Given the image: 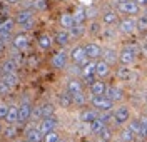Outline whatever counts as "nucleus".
<instances>
[{
  "instance_id": "nucleus-16",
  "label": "nucleus",
  "mask_w": 147,
  "mask_h": 142,
  "mask_svg": "<svg viewBox=\"0 0 147 142\" xmlns=\"http://www.w3.org/2000/svg\"><path fill=\"white\" fill-rule=\"evenodd\" d=\"M105 95H107L109 99H112L115 104H117V102H122V100H124V97H125V95H124V92L120 90L119 87H114V85L107 87V90H105Z\"/></svg>"
},
{
  "instance_id": "nucleus-53",
  "label": "nucleus",
  "mask_w": 147,
  "mask_h": 142,
  "mask_svg": "<svg viewBox=\"0 0 147 142\" xmlns=\"http://www.w3.org/2000/svg\"><path fill=\"white\" fill-rule=\"evenodd\" d=\"M34 64H35V65H37V59H34V57H30V60H28V65L32 67V65H34Z\"/></svg>"
},
{
  "instance_id": "nucleus-5",
  "label": "nucleus",
  "mask_w": 147,
  "mask_h": 142,
  "mask_svg": "<svg viewBox=\"0 0 147 142\" xmlns=\"http://www.w3.org/2000/svg\"><path fill=\"white\" fill-rule=\"evenodd\" d=\"M117 12L122 13V15L132 17V15H137L139 12H140V7L137 5V2H136V0H125V2L117 3Z\"/></svg>"
},
{
  "instance_id": "nucleus-61",
  "label": "nucleus",
  "mask_w": 147,
  "mask_h": 142,
  "mask_svg": "<svg viewBox=\"0 0 147 142\" xmlns=\"http://www.w3.org/2000/svg\"><path fill=\"white\" fill-rule=\"evenodd\" d=\"M146 104H147V99H146Z\"/></svg>"
},
{
  "instance_id": "nucleus-2",
  "label": "nucleus",
  "mask_w": 147,
  "mask_h": 142,
  "mask_svg": "<svg viewBox=\"0 0 147 142\" xmlns=\"http://www.w3.org/2000/svg\"><path fill=\"white\" fill-rule=\"evenodd\" d=\"M69 55H70V62H72V64H79L80 67L90 60V59L87 57L85 45H75V47H72L70 52H69Z\"/></svg>"
},
{
  "instance_id": "nucleus-38",
  "label": "nucleus",
  "mask_w": 147,
  "mask_h": 142,
  "mask_svg": "<svg viewBox=\"0 0 147 142\" xmlns=\"http://www.w3.org/2000/svg\"><path fill=\"white\" fill-rule=\"evenodd\" d=\"M72 99H74V104H75V105L82 107V105L87 104V99H89V97H87V95H85V92L82 90V92H79V94H74Z\"/></svg>"
},
{
  "instance_id": "nucleus-13",
  "label": "nucleus",
  "mask_w": 147,
  "mask_h": 142,
  "mask_svg": "<svg viewBox=\"0 0 147 142\" xmlns=\"http://www.w3.org/2000/svg\"><path fill=\"white\" fill-rule=\"evenodd\" d=\"M102 60H105L110 65H115L119 62V52H115V48H110V47L102 48Z\"/></svg>"
},
{
  "instance_id": "nucleus-41",
  "label": "nucleus",
  "mask_w": 147,
  "mask_h": 142,
  "mask_svg": "<svg viewBox=\"0 0 147 142\" xmlns=\"http://www.w3.org/2000/svg\"><path fill=\"white\" fill-rule=\"evenodd\" d=\"M127 127L136 134V135H140V119H130Z\"/></svg>"
},
{
  "instance_id": "nucleus-23",
  "label": "nucleus",
  "mask_w": 147,
  "mask_h": 142,
  "mask_svg": "<svg viewBox=\"0 0 147 142\" xmlns=\"http://www.w3.org/2000/svg\"><path fill=\"white\" fill-rule=\"evenodd\" d=\"M82 90H84V85L79 79H70V80L67 82V92L70 95L79 94V92H82Z\"/></svg>"
},
{
  "instance_id": "nucleus-47",
  "label": "nucleus",
  "mask_w": 147,
  "mask_h": 142,
  "mask_svg": "<svg viewBox=\"0 0 147 142\" xmlns=\"http://www.w3.org/2000/svg\"><path fill=\"white\" fill-rule=\"evenodd\" d=\"M32 120H42L44 119V115H42V109H40V105L38 107H34V110H32V117H30Z\"/></svg>"
},
{
  "instance_id": "nucleus-36",
  "label": "nucleus",
  "mask_w": 147,
  "mask_h": 142,
  "mask_svg": "<svg viewBox=\"0 0 147 142\" xmlns=\"http://www.w3.org/2000/svg\"><path fill=\"white\" fill-rule=\"evenodd\" d=\"M136 25H137V32L139 34H147V15H140L136 19Z\"/></svg>"
},
{
  "instance_id": "nucleus-43",
  "label": "nucleus",
  "mask_w": 147,
  "mask_h": 142,
  "mask_svg": "<svg viewBox=\"0 0 147 142\" xmlns=\"http://www.w3.org/2000/svg\"><path fill=\"white\" fill-rule=\"evenodd\" d=\"M102 15L97 7H89L87 9V20H97V17Z\"/></svg>"
},
{
  "instance_id": "nucleus-24",
  "label": "nucleus",
  "mask_w": 147,
  "mask_h": 142,
  "mask_svg": "<svg viewBox=\"0 0 147 142\" xmlns=\"http://www.w3.org/2000/svg\"><path fill=\"white\" fill-rule=\"evenodd\" d=\"M18 64L12 59V57H9V59H5L3 60V64H2V70L3 72H7V74H17V70H18Z\"/></svg>"
},
{
  "instance_id": "nucleus-28",
  "label": "nucleus",
  "mask_w": 147,
  "mask_h": 142,
  "mask_svg": "<svg viewBox=\"0 0 147 142\" xmlns=\"http://www.w3.org/2000/svg\"><path fill=\"white\" fill-rule=\"evenodd\" d=\"M0 79H2L5 84H9L12 89H13V87H17L18 82H20V77H18V74H7V72H3Z\"/></svg>"
},
{
  "instance_id": "nucleus-14",
  "label": "nucleus",
  "mask_w": 147,
  "mask_h": 142,
  "mask_svg": "<svg viewBox=\"0 0 147 142\" xmlns=\"http://www.w3.org/2000/svg\"><path fill=\"white\" fill-rule=\"evenodd\" d=\"M44 135L45 134L42 132L38 127H35V125H32L30 129L25 131V139L27 141H32V142H44Z\"/></svg>"
},
{
  "instance_id": "nucleus-39",
  "label": "nucleus",
  "mask_w": 147,
  "mask_h": 142,
  "mask_svg": "<svg viewBox=\"0 0 147 142\" xmlns=\"http://www.w3.org/2000/svg\"><path fill=\"white\" fill-rule=\"evenodd\" d=\"M120 139L124 142H134V139H136V134L132 132L129 127H125V129H122V132H120Z\"/></svg>"
},
{
  "instance_id": "nucleus-62",
  "label": "nucleus",
  "mask_w": 147,
  "mask_h": 142,
  "mask_svg": "<svg viewBox=\"0 0 147 142\" xmlns=\"http://www.w3.org/2000/svg\"><path fill=\"white\" fill-rule=\"evenodd\" d=\"M27 142H32V141H27Z\"/></svg>"
},
{
  "instance_id": "nucleus-49",
  "label": "nucleus",
  "mask_w": 147,
  "mask_h": 142,
  "mask_svg": "<svg viewBox=\"0 0 147 142\" xmlns=\"http://www.w3.org/2000/svg\"><path fill=\"white\" fill-rule=\"evenodd\" d=\"M82 79H84V82H85V85H87V87H90V85L99 79V77H97V75H87V77H82Z\"/></svg>"
},
{
  "instance_id": "nucleus-1",
  "label": "nucleus",
  "mask_w": 147,
  "mask_h": 142,
  "mask_svg": "<svg viewBox=\"0 0 147 142\" xmlns=\"http://www.w3.org/2000/svg\"><path fill=\"white\" fill-rule=\"evenodd\" d=\"M90 104L94 105V109H97L99 112H104V110H114L115 102H114L112 99H109L107 95H92Z\"/></svg>"
},
{
  "instance_id": "nucleus-40",
  "label": "nucleus",
  "mask_w": 147,
  "mask_h": 142,
  "mask_svg": "<svg viewBox=\"0 0 147 142\" xmlns=\"http://www.w3.org/2000/svg\"><path fill=\"white\" fill-rule=\"evenodd\" d=\"M112 135H114V131H112V127H109V125H107V127H105V129L99 134V139H100V141H104V142H110V141H112Z\"/></svg>"
},
{
  "instance_id": "nucleus-7",
  "label": "nucleus",
  "mask_w": 147,
  "mask_h": 142,
  "mask_svg": "<svg viewBox=\"0 0 147 142\" xmlns=\"http://www.w3.org/2000/svg\"><path fill=\"white\" fill-rule=\"evenodd\" d=\"M130 120V109L127 105H120L114 110V124L115 125H124Z\"/></svg>"
},
{
  "instance_id": "nucleus-51",
  "label": "nucleus",
  "mask_w": 147,
  "mask_h": 142,
  "mask_svg": "<svg viewBox=\"0 0 147 142\" xmlns=\"http://www.w3.org/2000/svg\"><path fill=\"white\" fill-rule=\"evenodd\" d=\"M3 3H7V5H18L20 3V0H2Z\"/></svg>"
},
{
  "instance_id": "nucleus-63",
  "label": "nucleus",
  "mask_w": 147,
  "mask_h": 142,
  "mask_svg": "<svg viewBox=\"0 0 147 142\" xmlns=\"http://www.w3.org/2000/svg\"><path fill=\"white\" fill-rule=\"evenodd\" d=\"M99 142H104V141H99Z\"/></svg>"
},
{
  "instance_id": "nucleus-42",
  "label": "nucleus",
  "mask_w": 147,
  "mask_h": 142,
  "mask_svg": "<svg viewBox=\"0 0 147 142\" xmlns=\"http://www.w3.org/2000/svg\"><path fill=\"white\" fill-rule=\"evenodd\" d=\"M60 141V135L57 131H52V132H49L44 135V142H59Z\"/></svg>"
},
{
  "instance_id": "nucleus-60",
  "label": "nucleus",
  "mask_w": 147,
  "mask_h": 142,
  "mask_svg": "<svg viewBox=\"0 0 147 142\" xmlns=\"http://www.w3.org/2000/svg\"><path fill=\"white\" fill-rule=\"evenodd\" d=\"M85 142H92V141H85Z\"/></svg>"
},
{
  "instance_id": "nucleus-31",
  "label": "nucleus",
  "mask_w": 147,
  "mask_h": 142,
  "mask_svg": "<svg viewBox=\"0 0 147 142\" xmlns=\"http://www.w3.org/2000/svg\"><path fill=\"white\" fill-rule=\"evenodd\" d=\"M15 19H3L2 22V27H0V34H12L13 32V27H15Z\"/></svg>"
},
{
  "instance_id": "nucleus-27",
  "label": "nucleus",
  "mask_w": 147,
  "mask_h": 142,
  "mask_svg": "<svg viewBox=\"0 0 147 142\" xmlns=\"http://www.w3.org/2000/svg\"><path fill=\"white\" fill-rule=\"evenodd\" d=\"M57 100H59V104L62 105L64 109H69L70 105H74V99L69 92H60V94L57 95Z\"/></svg>"
},
{
  "instance_id": "nucleus-33",
  "label": "nucleus",
  "mask_w": 147,
  "mask_h": 142,
  "mask_svg": "<svg viewBox=\"0 0 147 142\" xmlns=\"http://www.w3.org/2000/svg\"><path fill=\"white\" fill-rule=\"evenodd\" d=\"M95 65H97V60H89L87 64H84L82 65V77L95 75Z\"/></svg>"
},
{
  "instance_id": "nucleus-54",
  "label": "nucleus",
  "mask_w": 147,
  "mask_h": 142,
  "mask_svg": "<svg viewBox=\"0 0 147 142\" xmlns=\"http://www.w3.org/2000/svg\"><path fill=\"white\" fill-rule=\"evenodd\" d=\"M3 50H5V44H3V42L0 40V55L3 54Z\"/></svg>"
},
{
  "instance_id": "nucleus-58",
  "label": "nucleus",
  "mask_w": 147,
  "mask_h": 142,
  "mask_svg": "<svg viewBox=\"0 0 147 142\" xmlns=\"http://www.w3.org/2000/svg\"><path fill=\"white\" fill-rule=\"evenodd\" d=\"M115 2H117V3H120V2H125V0H115Z\"/></svg>"
},
{
  "instance_id": "nucleus-29",
  "label": "nucleus",
  "mask_w": 147,
  "mask_h": 142,
  "mask_svg": "<svg viewBox=\"0 0 147 142\" xmlns=\"http://www.w3.org/2000/svg\"><path fill=\"white\" fill-rule=\"evenodd\" d=\"M132 77V69L130 65H119L117 67V79L119 80H129Z\"/></svg>"
},
{
  "instance_id": "nucleus-25",
  "label": "nucleus",
  "mask_w": 147,
  "mask_h": 142,
  "mask_svg": "<svg viewBox=\"0 0 147 142\" xmlns=\"http://www.w3.org/2000/svg\"><path fill=\"white\" fill-rule=\"evenodd\" d=\"M105 127H107V124L104 122L100 117H97V119H95L94 122L89 124V131H90L92 134H95V135H99V134H100L102 131L105 129Z\"/></svg>"
},
{
  "instance_id": "nucleus-37",
  "label": "nucleus",
  "mask_w": 147,
  "mask_h": 142,
  "mask_svg": "<svg viewBox=\"0 0 147 142\" xmlns=\"http://www.w3.org/2000/svg\"><path fill=\"white\" fill-rule=\"evenodd\" d=\"M40 109H42V115H44V117L55 115V105L52 104V102H44V104L40 105Z\"/></svg>"
},
{
  "instance_id": "nucleus-56",
  "label": "nucleus",
  "mask_w": 147,
  "mask_h": 142,
  "mask_svg": "<svg viewBox=\"0 0 147 142\" xmlns=\"http://www.w3.org/2000/svg\"><path fill=\"white\" fill-rule=\"evenodd\" d=\"M15 142H27V139H17Z\"/></svg>"
},
{
  "instance_id": "nucleus-55",
  "label": "nucleus",
  "mask_w": 147,
  "mask_h": 142,
  "mask_svg": "<svg viewBox=\"0 0 147 142\" xmlns=\"http://www.w3.org/2000/svg\"><path fill=\"white\" fill-rule=\"evenodd\" d=\"M2 132H3V125H2V122H0V135H2Z\"/></svg>"
},
{
  "instance_id": "nucleus-48",
  "label": "nucleus",
  "mask_w": 147,
  "mask_h": 142,
  "mask_svg": "<svg viewBox=\"0 0 147 142\" xmlns=\"http://www.w3.org/2000/svg\"><path fill=\"white\" fill-rule=\"evenodd\" d=\"M9 109H10V105H7L5 102H0V120H2V119H7Z\"/></svg>"
},
{
  "instance_id": "nucleus-21",
  "label": "nucleus",
  "mask_w": 147,
  "mask_h": 142,
  "mask_svg": "<svg viewBox=\"0 0 147 142\" xmlns=\"http://www.w3.org/2000/svg\"><path fill=\"white\" fill-rule=\"evenodd\" d=\"M34 19V10L32 9H22L17 12V15H15V22H17V25H22L24 22H27V20Z\"/></svg>"
},
{
  "instance_id": "nucleus-4",
  "label": "nucleus",
  "mask_w": 147,
  "mask_h": 142,
  "mask_svg": "<svg viewBox=\"0 0 147 142\" xmlns=\"http://www.w3.org/2000/svg\"><path fill=\"white\" fill-rule=\"evenodd\" d=\"M69 60H70L69 52H65L64 48H62V50L55 52L54 55H52L50 64H52V67H54L55 70H64V69H67V65H69Z\"/></svg>"
},
{
  "instance_id": "nucleus-46",
  "label": "nucleus",
  "mask_w": 147,
  "mask_h": 142,
  "mask_svg": "<svg viewBox=\"0 0 147 142\" xmlns=\"http://www.w3.org/2000/svg\"><path fill=\"white\" fill-rule=\"evenodd\" d=\"M140 137H147V115L140 117Z\"/></svg>"
},
{
  "instance_id": "nucleus-9",
  "label": "nucleus",
  "mask_w": 147,
  "mask_h": 142,
  "mask_svg": "<svg viewBox=\"0 0 147 142\" xmlns=\"http://www.w3.org/2000/svg\"><path fill=\"white\" fill-rule=\"evenodd\" d=\"M32 110H34V105L30 104L28 100H24L22 104L18 105V124H25L27 120H30Z\"/></svg>"
},
{
  "instance_id": "nucleus-18",
  "label": "nucleus",
  "mask_w": 147,
  "mask_h": 142,
  "mask_svg": "<svg viewBox=\"0 0 147 142\" xmlns=\"http://www.w3.org/2000/svg\"><path fill=\"white\" fill-rule=\"evenodd\" d=\"M59 24H60V27H62V28H67V30H70V28L75 25L74 15H72V13H69V12H64V13H60V15H59Z\"/></svg>"
},
{
  "instance_id": "nucleus-50",
  "label": "nucleus",
  "mask_w": 147,
  "mask_h": 142,
  "mask_svg": "<svg viewBox=\"0 0 147 142\" xmlns=\"http://www.w3.org/2000/svg\"><path fill=\"white\" fill-rule=\"evenodd\" d=\"M140 50H142V54L147 57V40H142V42H140Z\"/></svg>"
},
{
  "instance_id": "nucleus-17",
  "label": "nucleus",
  "mask_w": 147,
  "mask_h": 142,
  "mask_svg": "<svg viewBox=\"0 0 147 142\" xmlns=\"http://www.w3.org/2000/svg\"><path fill=\"white\" fill-rule=\"evenodd\" d=\"M72 15H74L75 24H79V25H84V24L87 22V9L82 7V5H77L75 10L72 12Z\"/></svg>"
},
{
  "instance_id": "nucleus-15",
  "label": "nucleus",
  "mask_w": 147,
  "mask_h": 142,
  "mask_svg": "<svg viewBox=\"0 0 147 142\" xmlns=\"http://www.w3.org/2000/svg\"><path fill=\"white\" fill-rule=\"evenodd\" d=\"M100 22L105 25H112V24H117L119 22V15L115 10H104L100 15Z\"/></svg>"
},
{
  "instance_id": "nucleus-3",
  "label": "nucleus",
  "mask_w": 147,
  "mask_h": 142,
  "mask_svg": "<svg viewBox=\"0 0 147 142\" xmlns=\"http://www.w3.org/2000/svg\"><path fill=\"white\" fill-rule=\"evenodd\" d=\"M137 59V50L132 45H125L122 47V50L119 52V64L120 65H132Z\"/></svg>"
},
{
  "instance_id": "nucleus-10",
  "label": "nucleus",
  "mask_w": 147,
  "mask_h": 142,
  "mask_svg": "<svg viewBox=\"0 0 147 142\" xmlns=\"http://www.w3.org/2000/svg\"><path fill=\"white\" fill-rule=\"evenodd\" d=\"M12 47L15 48V50H20V52H24L25 48L28 47V37L25 32H18L13 35L12 38Z\"/></svg>"
},
{
  "instance_id": "nucleus-8",
  "label": "nucleus",
  "mask_w": 147,
  "mask_h": 142,
  "mask_svg": "<svg viewBox=\"0 0 147 142\" xmlns=\"http://www.w3.org/2000/svg\"><path fill=\"white\" fill-rule=\"evenodd\" d=\"M59 127V119L55 115H50V117H44L40 122H38V129L42 131L44 134H49L52 131H57Z\"/></svg>"
},
{
  "instance_id": "nucleus-12",
  "label": "nucleus",
  "mask_w": 147,
  "mask_h": 142,
  "mask_svg": "<svg viewBox=\"0 0 147 142\" xmlns=\"http://www.w3.org/2000/svg\"><path fill=\"white\" fill-rule=\"evenodd\" d=\"M85 50H87V57L90 60H99L102 57V47L95 42H89L85 44Z\"/></svg>"
},
{
  "instance_id": "nucleus-44",
  "label": "nucleus",
  "mask_w": 147,
  "mask_h": 142,
  "mask_svg": "<svg viewBox=\"0 0 147 142\" xmlns=\"http://www.w3.org/2000/svg\"><path fill=\"white\" fill-rule=\"evenodd\" d=\"M34 27H35V17H34V19H30V20H27V22H24V24L20 25L22 32H30Z\"/></svg>"
},
{
  "instance_id": "nucleus-20",
  "label": "nucleus",
  "mask_w": 147,
  "mask_h": 142,
  "mask_svg": "<svg viewBox=\"0 0 147 142\" xmlns=\"http://www.w3.org/2000/svg\"><path fill=\"white\" fill-rule=\"evenodd\" d=\"M90 89V94L92 95H105V90H107V84L102 80V79H97L94 84L89 87Z\"/></svg>"
},
{
  "instance_id": "nucleus-59",
  "label": "nucleus",
  "mask_w": 147,
  "mask_h": 142,
  "mask_svg": "<svg viewBox=\"0 0 147 142\" xmlns=\"http://www.w3.org/2000/svg\"><path fill=\"white\" fill-rule=\"evenodd\" d=\"M59 142H65V141H64V139H60V141H59Z\"/></svg>"
},
{
  "instance_id": "nucleus-30",
  "label": "nucleus",
  "mask_w": 147,
  "mask_h": 142,
  "mask_svg": "<svg viewBox=\"0 0 147 142\" xmlns=\"http://www.w3.org/2000/svg\"><path fill=\"white\" fill-rule=\"evenodd\" d=\"M69 32H70V37L77 40V38L84 37V35L87 34V27H85V25H79V24H75V25H74Z\"/></svg>"
},
{
  "instance_id": "nucleus-45",
  "label": "nucleus",
  "mask_w": 147,
  "mask_h": 142,
  "mask_svg": "<svg viewBox=\"0 0 147 142\" xmlns=\"http://www.w3.org/2000/svg\"><path fill=\"white\" fill-rule=\"evenodd\" d=\"M12 92V87L9 84H5L2 79H0V95H3V97H7V95Z\"/></svg>"
},
{
  "instance_id": "nucleus-52",
  "label": "nucleus",
  "mask_w": 147,
  "mask_h": 142,
  "mask_svg": "<svg viewBox=\"0 0 147 142\" xmlns=\"http://www.w3.org/2000/svg\"><path fill=\"white\" fill-rule=\"evenodd\" d=\"M139 7H147V0H136Z\"/></svg>"
},
{
  "instance_id": "nucleus-26",
  "label": "nucleus",
  "mask_w": 147,
  "mask_h": 142,
  "mask_svg": "<svg viewBox=\"0 0 147 142\" xmlns=\"http://www.w3.org/2000/svg\"><path fill=\"white\" fill-rule=\"evenodd\" d=\"M37 42H38V47L40 48L49 50V48L52 47V44H54V37H50L49 34H40L38 38H37Z\"/></svg>"
},
{
  "instance_id": "nucleus-57",
  "label": "nucleus",
  "mask_w": 147,
  "mask_h": 142,
  "mask_svg": "<svg viewBox=\"0 0 147 142\" xmlns=\"http://www.w3.org/2000/svg\"><path fill=\"white\" fill-rule=\"evenodd\" d=\"M2 74H3V70H2V65H0V77H2Z\"/></svg>"
},
{
  "instance_id": "nucleus-35",
  "label": "nucleus",
  "mask_w": 147,
  "mask_h": 142,
  "mask_svg": "<svg viewBox=\"0 0 147 142\" xmlns=\"http://www.w3.org/2000/svg\"><path fill=\"white\" fill-rule=\"evenodd\" d=\"M5 120L9 124H18V105H10Z\"/></svg>"
},
{
  "instance_id": "nucleus-11",
  "label": "nucleus",
  "mask_w": 147,
  "mask_h": 142,
  "mask_svg": "<svg viewBox=\"0 0 147 142\" xmlns=\"http://www.w3.org/2000/svg\"><path fill=\"white\" fill-rule=\"evenodd\" d=\"M70 32L67 30V28H60V30H57L54 34V42L57 45H60V47H65V45H69L70 44Z\"/></svg>"
},
{
  "instance_id": "nucleus-22",
  "label": "nucleus",
  "mask_w": 147,
  "mask_h": 142,
  "mask_svg": "<svg viewBox=\"0 0 147 142\" xmlns=\"http://www.w3.org/2000/svg\"><path fill=\"white\" fill-rule=\"evenodd\" d=\"M97 117H99V112H97V110H94V109H84L82 112H80V122L89 125V124L94 122Z\"/></svg>"
},
{
  "instance_id": "nucleus-34",
  "label": "nucleus",
  "mask_w": 147,
  "mask_h": 142,
  "mask_svg": "<svg viewBox=\"0 0 147 142\" xmlns=\"http://www.w3.org/2000/svg\"><path fill=\"white\" fill-rule=\"evenodd\" d=\"M17 129H15V124H9L7 127H3V132H2V135H3V139L5 141H10V139H15L17 137Z\"/></svg>"
},
{
  "instance_id": "nucleus-32",
  "label": "nucleus",
  "mask_w": 147,
  "mask_h": 142,
  "mask_svg": "<svg viewBox=\"0 0 147 142\" xmlns=\"http://www.w3.org/2000/svg\"><path fill=\"white\" fill-rule=\"evenodd\" d=\"M87 32L90 35H100L102 34V22L100 20H90V24L87 27Z\"/></svg>"
},
{
  "instance_id": "nucleus-19",
  "label": "nucleus",
  "mask_w": 147,
  "mask_h": 142,
  "mask_svg": "<svg viewBox=\"0 0 147 142\" xmlns=\"http://www.w3.org/2000/svg\"><path fill=\"white\" fill-rule=\"evenodd\" d=\"M110 74V64H107L105 60H97V65H95V75L99 79H105Z\"/></svg>"
},
{
  "instance_id": "nucleus-6",
  "label": "nucleus",
  "mask_w": 147,
  "mask_h": 142,
  "mask_svg": "<svg viewBox=\"0 0 147 142\" xmlns=\"http://www.w3.org/2000/svg\"><path fill=\"white\" fill-rule=\"evenodd\" d=\"M119 32L124 35H132L134 32H137L136 19L134 17H124L119 20Z\"/></svg>"
}]
</instances>
